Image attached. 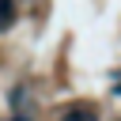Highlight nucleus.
<instances>
[{
	"label": "nucleus",
	"instance_id": "obj_1",
	"mask_svg": "<svg viewBox=\"0 0 121 121\" xmlns=\"http://www.w3.org/2000/svg\"><path fill=\"white\" fill-rule=\"evenodd\" d=\"M60 121H98V117H95V110H91V106L76 102V106H68V110L60 113Z\"/></svg>",
	"mask_w": 121,
	"mask_h": 121
},
{
	"label": "nucleus",
	"instance_id": "obj_2",
	"mask_svg": "<svg viewBox=\"0 0 121 121\" xmlns=\"http://www.w3.org/2000/svg\"><path fill=\"white\" fill-rule=\"evenodd\" d=\"M15 15H19V8H15V0H0V34L15 26Z\"/></svg>",
	"mask_w": 121,
	"mask_h": 121
}]
</instances>
